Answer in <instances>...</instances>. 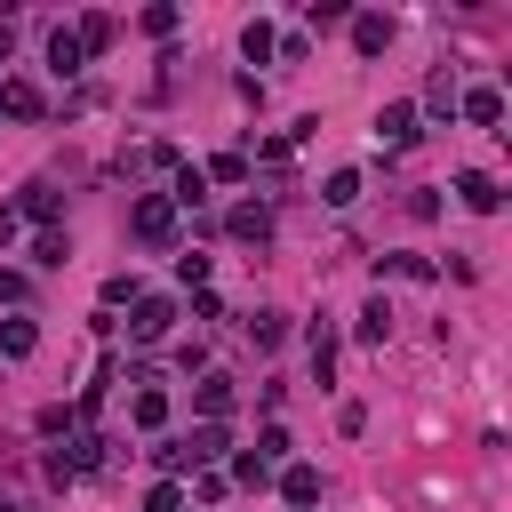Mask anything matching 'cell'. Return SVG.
<instances>
[{"instance_id":"cell-1","label":"cell","mask_w":512,"mask_h":512,"mask_svg":"<svg viewBox=\"0 0 512 512\" xmlns=\"http://www.w3.org/2000/svg\"><path fill=\"white\" fill-rule=\"evenodd\" d=\"M128 232H136L144 248H176V200H168V192H144V200L128 208Z\"/></svg>"},{"instance_id":"cell-2","label":"cell","mask_w":512,"mask_h":512,"mask_svg":"<svg viewBox=\"0 0 512 512\" xmlns=\"http://www.w3.org/2000/svg\"><path fill=\"white\" fill-rule=\"evenodd\" d=\"M168 320H176V304H168V296H136L128 336H136V344H160V336H168Z\"/></svg>"},{"instance_id":"cell-3","label":"cell","mask_w":512,"mask_h":512,"mask_svg":"<svg viewBox=\"0 0 512 512\" xmlns=\"http://www.w3.org/2000/svg\"><path fill=\"white\" fill-rule=\"evenodd\" d=\"M456 112H464L472 128H496V120H504V96H496V88H456Z\"/></svg>"},{"instance_id":"cell-4","label":"cell","mask_w":512,"mask_h":512,"mask_svg":"<svg viewBox=\"0 0 512 512\" xmlns=\"http://www.w3.org/2000/svg\"><path fill=\"white\" fill-rule=\"evenodd\" d=\"M456 200H464L472 216H496V200H504V192H496V176H480V168H464V176H456Z\"/></svg>"},{"instance_id":"cell-5","label":"cell","mask_w":512,"mask_h":512,"mask_svg":"<svg viewBox=\"0 0 512 512\" xmlns=\"http://www.w3.org/2000/svg\"><path fill=\"white\" fill-rule=\"evenodd\" d=\"M280 496L288 504H320V464H280Z\"/></svg>"},{"instance_id":"cell-6","label":"cell","mask_w":512,"mask_h":512,"mask_svg":"<svg viewBox=\"0 0 512 512\" xmlns=\"http://www.w3.org/2000/svg\"><path fill=\"white\" fill-rule=\"evenodd\" d=\"M80 64H88V56H80V40H72V32L56 24V32H48V72H56V80H72Z\"/></svg>"},{"instance_id":"cell-7","label":"cell","mask_w":512,"mask_h":512,"mask_svg":"<svg viewBox=\"0 0 512 512\" xmlns=\"http://www.w3.org/2000/svg\"><path fill=\"white\" fill-rule=\"evenodd\" d=\"M376 136L384 144H416V104H384L376 112Z\"/></svg>"},{"instance_id":"cell-8","label":"cell","mask_w":512,"mask_h":512,"mask_svg":"<svg viewBox=\"0 0 512 512\" xmlns=\"http://www.w3.org/2000/svg\"><path fill=\"white\" fill-rule=\"evenodd\" d=\"M232 240L264 248V240H272V208H256V200H248V208H232Z\"/></svg>"},{"instance_id":"cell-9","label":"cell","mask_w":512,"mask_h":512,"mask_svg":"<svg viewBox=\"0 0 512 512\" xmlns=\"http://www.w3.org/2000/svg\"><path fill=\"white\" fill-rule=\"evenodd\" d=\"M312 384H336V328L312 320Z\"/></svg>"},{"instance_id":"cell-10","label":"cell","mask_w":512,"mask_h":512,"mask_svg":"<svg viewBox=\"0 0 512 512\" xmlns=\"http://www.w3.org/2000/svg\"><path fill=\"white\" fill-rule=\"evenodd\" d=\"M0 112L8 120H40V88L32 80H0Z\"/></svg>"},{"instance_id":"cell-11","label":"cell","mask_w":512,"mask_h":512,"mask_svg":"<svg viewBox=\"0 0 512 512\" xmlns=\"http://www.w3.org/2000/svg\"><path fill=\"white\" fill-rule=\"evenodd\" d=\"M384 40H392V16H352V48L360 56H384Z\"/></svg>"},{"instance_id":"cell-12","label":"cell","mask_w":512,"mask_h":512,"mask_svg":"<svg viewBox=\"0 0 512 512\" xmlns=\"http://www.w3.org/2000/svg\"><path fill=\"white\" fill-rule=\"evenodd\" d=\"M8 216H32V224L48 232V216H56V184H24V200H16Z\"/></svg>"},{"instance_id":"cell-13","label":"cell","mask_w":512,"mask_h":512,"mask_svg":"<svg viewBox=\"0 0 512 512\" xmlns=\"http://www.w3.org/2000/svg\"><path fill=\"white\" fill-rule=\"evenodd\" d=\"M248 336H256V352H280L288 344V312H248Z\"/></svg>"},{"instance_id":"cell-14","label":"cell","mask_w":512,"mask_h":512,"mask_svg":"<svg viewBox=\"0 0 512 512\" xmlns=\"http://www.w3.org/2000/svg\"><path fill=\"white\" fill-rule=\"evenodd\" d=\"M352 328H360V344H384V336H392V304H384V296H368Z\"/></svg>"},{"instance_id":"cell-15","label":"cell","mask_w":512,"mask_h":512,"mask_svg":"<svg viewBox=\"0 0 512 512\" xmlns=\"http://www.w3.org/2000/svg\"><path fill=\"white\" fill-rule=\"evenodd\" d=\"M128 416H136L144 432H160V424H168V392H160V384H144V392L128 400Z\"/></svg>"},{"instance_id":"cell-16","label":"cell","mask_w":512,"mask_h":512,"mask_svg":"<svg viewBox=\"0 0 512 512\" xmlns=\"http://www.w3.org/2000/svg\"><path fill=\"white\" fill-rule=\"evenodd\" d=\"M224 456V424H200V432H184V464H216Z\"/></svg>"},{"instance_id":"cell-17","label":"cell","mask_w":512,"mask_h":512,"mask_svg":"<svg viewBox=\"0 0 512 512\" xmlns=\"http://www.w3.org/2000/svg\"><path fill=\"white\" fill-rule=\"evenodd\" d=\"M112 32H120L112 16H80V32H72V40H80V56H104V48H112Z\"/></svg>"},{"instance_id":"cell-18","label":"cell","mask_w":512,"mask_h":512,"mask_svg":"<svg viewBox=\"0 0 512 512\" xmlns=\"http://www.w3.org/2000/svg\"><path fill=\"white\" fill-rule=\"evenodd\" d=\"M272 48H280V32H272L264 16H256V24H240V56H248V64H264Z\"/></svg>"},{"instance_id":"cell-19","label":"cell","mask_w":512,"mask_h":512,"mask_svg":"<svg viewBox=\"0 0 512 512\" xmlns=\"http://www.w3.org/2000/svg\"><path fill=\"white\" fill-rule=\"evenodd\" d=\"M192 400H200V416H224V408H232V376H200Z\"/></svg>"},{"instance_id":"cell-20","label":"cell","mask_w":512,"mask_h":512,"mask_svg":"<svg viewBox=\"0 0 512 512\" xmlns=\"http://www.w3.org/2000/svg\"><path fill=\"white\" fill-rule=\"evenodd\" d=\"M424 112H440V120L456 112V72H432V80H424Z\"/></svg>"},{"instance_id":"cell-21","label":"cell","mask_w":512,"mask_h":512,"mask_svg":"<svg viewBox=\"0 0 512 512\" xmlns=\"http://www.w3.org/2000/svg\"><path fill=\"white\" fill-rule=\"evenodd\" d=\"M320 200H328V208H352V200H360V168H336V176L320 184Z\"/></svg>"},{"instance_id":"cell-22","label":"cell","mask_w":512,"mask_h":512,"mask_svg":"<svg viewBox=\"0 0 512 512\" xmlns=\"http://www.w3.org/2000/svg\"><path fill=\"white\" fill-rule=\"evenodd\" d=\"M64 256H72V240H64V232H56V224H48V232H40V240H32V264H40V272H56V264H64Z\"/></svg>"},{"instance_id":"cell-23","label":"cell","mask_w":512,"mask_h":512,"mask_svg":"<svg viewBox=\"0 0 512 512\" xmlns=\"http://www.w3.org/2000/svg\"><path fill=\"white\" fill-rule=\"evenodd\" d=\"M32 344H40V328H32V320H0V352H8V360H24Z\"/></svg>"},{"instance_id":"cell-24","label":"cell","mask_w":512,"mask_h":512,"mask_svg":"<svg viewBox=\"0 0 512 512\" xmlns=\"http://www.w3.org/2000/svg\"><path fill=\"white\" fill-rule=\"evenodd\" d=\"M168 200H176V208H200V200H208V176H200V168H176V192H168Z\"/></svg>"},{"instance_id":"cell-25","label":"cell","mask_w":512,"mask_h":512,"mask_svg":"<svg viewBox=\"0 0 512 512\" xmlns=\"http://www.w3.org/2000/svg\"><path fill=\"white\" fill-rule=\"evenodd\" d=\"M208 176H216V184H248V152H216Z\"/></svg>"},{"instance_id":"cell-26","label":"cell","mask_w":512,"mask_h":512,"mask_svg":"<svg viewBox=\"0 0 512 512\" xmlns=\"http://www.w3.org/2000/svg\"><path fill=\"white\" fill-rule=\"evenodd\" d=\"M256 456H264V464H288V432L264 424V432H256Z\"/></svg>"},{"instance_id":"cell-27","label":"cell","mask_w":512,"mask_h":512,"mask_svg":"<svg viewBox=\"0 0 512 512\" xmlns=\"http://www.w3.org/2000/svg\"><path fill=\"white\" fill-rule=\"evenodd\" d=\"M232 480H248V488H264V480H272V464H264V456L248 448V456H232Z\"/></svg>"},{"instance_id":"cell-28","label":"cell","mask_w":512,"mask_h":512,"mask_svg":"<svg viewBox=\"0 0 512 512\" xmlns=\"http://www.w3.org/2000/svg\"><path fill=\"white\" fill-rule=\"evenodd\" d=\"M144 512H184V488H176V480H160V488L144 496Z\"/></svg>"},{"instance_id":"cell-29","label":"cell","mask_w":512,"mask_h":512,"mask_svg":"<svg viewBox=\"0 0 512 512\" xmlns=\"http://www.w3.org/2000/svg\"><path fill=\"white\" fill-rule=\"evenodd\" d=\"M344 16H352L344 0H312V32H328V24H344Z\"/></svg>"},{"instance_id":"cell-30","label":"cell","mask_w":512,"mask_h":512,"mask_svg":"<svg viewBox=\"0 0 512 512\" xmlns=\"http://www.w3.org/2000/svg\"><path fill=\"white\" fill-rule=\"evenodd\" d=\"M176 280H184V288H200V280H208V256H192V248H184V256H176Z\"/></svg>"},{"instance_id":"cell-31","label":"cell","mask_w":512,"mask_h":512,"mask_svg":"<svg viewBox=\"0 0 512 512\" xmlns=\"http://www.w3.org/2000/svg\"><path fill=\"white\" fill-rule=\"evenodd\" d=\"M104 304H136V272H112L104 280Z\"/></svg>"},{"instance_id":"cell-32","label":"cell","mask_w":512,"mask_h":512,"mask_svg":"<svg viewBox=\"0 0 512 512\" xmlns=\"http://www.w3.org/2000/svg\"><path fill=\"white\" fill-rule=\"evenodd\" d=\"M32 288H24V272H0V304H24Z\"/></svg>"},{"instance_id":"cell-33","label":"cell","mask_w":512,"mask_h":512,"mask_svg":"<svg viewBox=\"0 0 512 512\" xmlns=\"http://www.w3.org/2000/svg\"><path fill=\"white\" fill-rule=\"evenodd\" d=\"M8 48H16V32H8V24H0V64H8Z\"/></svg>"}]
</instances>
